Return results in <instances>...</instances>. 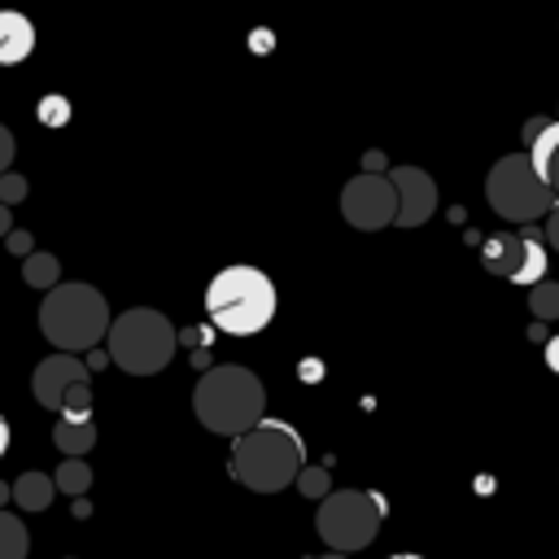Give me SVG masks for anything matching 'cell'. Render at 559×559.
I'll list each match as a JSON object with an SVG mask.
<instances>
[{"label": "cell", "instance_id": "obj_1", "mask_svg": "<svg viewBox=\"0 0 559 559\" xmlns=\"http://www.w3.org/2000/svg\"><path fill=\"white\" fill-rule=\"evenodd\" d=\"M306 467V441L293 424L284 419H262L258 428H249L245 437L231 441L227 454V472L253 489V493H280L288 489Z\"/></svg>", "mask_w": 559, "mask_h": 559}, {"label": "cell", "instance_id": "obj_2", "mask_svg": "<svg viewBox=\"0 0 559 559\" xmlns=\"http://www.w3.org/2000/svg\"><path fill=\"white\" fill-rule=\"evenodd\" d=\"M192 411L201 428L236 441L266 419V389L249 367H210L192 389Z\"/></svg>", "mask_w": 559, "mask_h": 559}, {"label": "cell", "instance_id": "obj_3", "mask_svg": "<svg viewBox=\"0 0 559 559\" xmlns=\"http://www.w3.org/2000/svg\"><path fill=\"white\" fill-rule=\"evenodd\" d=\"M275 284L258 266H223L205 288V314L227 336H253L275 319Z\"/></svg>", "mask_w": 559, "mask_h": 559}, {"label": "cell", "instance_id": "obj_4", "mask_svg": "<svg viewBox=\"0 0 559 559\" xmlns=\"http://www.w3.org/2000/svg\"><path fill=\"white\" fill-rule=\"evenodd\" d=\"M109 323H114L109 301L92 284H57L39 301V332L57 354L79 358V349H92L96 341L109 336Z\"/></svg>", "mask_w": 559, "mask_h": 559}, {"label": "cell", "instance_id": "obj_5", "mask_svg": "<svg viewBox=\"0 0 559 559\" xmlns=\"http://www.w3.org/2000/svg\"><path fill=\"white\" fill-rule=\"evenodd\" d=\"M109 362H118L122 371L131 376H153L162 371L170 358H175V345H179V332L175 323L153 310V306H135V310H122L114 323H109Z\"/></svg>", "mask_w": 559, "mask_h": 559}, {"label": "cell", "instance_id": "obj_6", "mask_svg": "<svg viewBox=\"0 0 559 559\" xmlns=\"http://www.w3.org/2000/svg\"><path fill=\"white\" fill-rule=\"evenodd\" d=\"M389 515V502L376 489H336L319 502V537L332 546V555H354L376 542L380 524Z\"/></svg>", "mask_w": 559, "mask_h": 559}, {"label": "cell", "instance_id": "obj_7", "mask_svg": "<svg viewBox=\"0 0 559 559\" xmlns=\"http://www.w3.org/2000/svg\"><path fill=\"white\" fill-rule=\"evenodd\" d=\"M485 197L489 205L507 218V223H533V218H546L559 201L555 192L546 188V179L533 170L528 153H507L489 166L485 175Z\"/></svg>", "mask_w": 559, "mask_h": 559}, {"label": "cell", "instance_id": "obj_8", "mask_svg": "<svg viewBox=\"0 0 559 559\" xmlns=\"http://www.w3.org/2000/svg\"><path fill=\"white\" fill-rule=\"evenodd\" d=\"M341 214L349 227L358 231H380L389 223H397V192L389 183V175H354L341 188Z\"/></svg>", "mask_w": 559, "mask_h": 559}, {"label": "cell", "instance_id": "obj_9", "mask_svg": "<svg viewBox=\"0 0 559 559\" xmlns=\"http://www.w3.org/2000/svg\"><path fill=\"white\" fill-rule=\"evenodd\" d=\"M480 262L493 275H502L507 284H528L533 288V284L546 280V249L533 236H511V231L489 236L485 249H480Z\"/></svg>", "mask_w": 559, "mask_h": 559}, {"label": "cell", "instance_id": "obj_10", "mask_svg": "<svg viewBox=\"0 0 559 559\" xmlns=\"http://www.w3.org/2000/svg\"><path fill=\"white\" fill-rule=\"evenodd\" d=\"M83 384H92V376H87V362L74 358V354H48V358L35 367V376H31L35 402H39L44 411H57V415H61L66 397H70L74 389H83Z\"/></svg>", "mask_w": 559, "mask_h": 559}, {"label": "cell", "instance_id": "obj_11", "mask_svg": "<svg viewBox=\"0 0 559 559\" xmlns=\"http://www.w3.org/2000/svg\"><path fill=\"white\" fill-rule=\"evenodd\" d=\"M389 183L397 192V227H419L432 218L437 210V183L428 170L419 166H393L389 170Z\"/></svg>", "mask_w": 559, "mask_h": 559}, {"label": "cell", "instance_id": "obj_12", "mask_svg": "<svg viewBox=\"0 0 559 559\" xmlns=\"http://www.w3.org/2000/svg\"><path fill=\"white\" fill-rule=\"evenodd\" d=\"M35 52V26L26 13L0 9V66H17Z\"/></svg>", "mask_w": 559, "mask_h": 559}, {"label": "cell", "instance_id": "obj_13", "mask_svg": "<svg viewBox=\"0 0 559 559\" xmlns=\"http://www.w3.org/2000/svg\"><path fill=\"white\" fill-rule=\"evenodd\" d=\"M52 441H57V450L66 454V459H79V454H87L92 445H96V424L92 419H57L52 424Z\"/></svg>", "mask_w": 559, "mask_h": 559}, {"label": "cell", "instance_id": "obj_14", "mask_svg": "<svg viewBox=\"0 0 559 559\" xmlns=\"http://www.w3.org/2000/svg\"><path fill=\"white\" fill-rule=\"evenodd\" d=\"M52 493H57V485H52V476H44V472H22V476L13 480V502H17L22 511H44V507H52Z\"/></svg>", "mask_w": 559, "mask_h": 559}, {"label": "cell", "instance_id": "obj_15", "mask_svg": "<svg viewBox=\"0 0 559 559\" xmlns=\"http://www.w3.org/2000/svg\"><path fill=\"white\" fill-rule=\"evenodd\" d=\"M22 280H26L31 288L52 293V288L61 284V262H57L52 253H31V258L22 262Z\"/></svg>", "mask_w": 559, "mask_h": 559}, {"label": "cell", "instance_id": "obj_16", "mask_svg": "<svg viewBox=\"0 0 559 559\" xmlns=\"http://www.w3.org/2000/svg\"><path fill=\"white\" fill-rule=\"evenodd\" d=\"M26 550H31L26 524L13 511H0V559H26Z\"/></svg>", "mask_w": 559, "mask_h": 559}, {"label": "cell", "instance_id": "obj_17", "mask_svg": "<svg viewBox=\"0 0 559 559\" xmlns=\"http://www.w3.org/2000/svg\"><path fill=\"white\" fill-rule=\"evenodd\" d=\"M52 485H57V493L79 498V493H87V485H92V467H87L83 459H61V467L52 472Z\"/></svg>", "mask_w": 559, "mask_h": 559}, {"label": "cell", "instance_id": "obj_18", "mask_svg": "<svg viewBox=\"0 0 559 559\" xmlns=\"http://www.w3.org/2000/svg\"><path fill=\"white\" fill-rule=\"evenodd\" d=\"M555 148H559V118H546V127H542V131L533 135V144H528V162H533L537 175H546Z\"/></svg>", "mask_w": 559, "mask_h": 559}, {"label": "cell", "instance_id": "obj_19", "mask_svg": "<svg viewBox=\"0 0 559 559\" xmlns=\"http://www.w3.org/2000/svg\"><path fill=\"white\" fill-rule=\"evenodd\" d=\"M528 310H533L542 323L559 319V280H542V284H533V288H528Z\"/></svg>", "mask_w": 559, "mask_h": 559}, {"label": "cell", "instance_id": "obj_20", "mask_svg": "<svg viewBox=\"0 0 559 559\" xmlns=\"http://www.w3.org/2000/svg\"><path fill=\"white\" fill-rule=\"evenodd\" d=\"M35 118H39L44 127H66V122H70V100L52 92V96H44V100H39V109H35Z\"/></svg>", "mask_w": 559, "mask_h": 559}, {"label": "cell", "instance_id": "obj_21", "mask_svg": "<svg viewBox=\"0 0 559 559\" xmlns=\"http://www.w3.org/2000/svg\"><path fill=\"white\" fill-rule=\"evenodd\" d=\"M297 485H301V493L306 498H328V472L323 467H301V476H297Z\"/></svg>", "mask_w": 559, "mask_h": 559}, {"label": "cell", "instance_id": "obj_22", "mask_svg": "<svg viewBox=\"0 0 559 559\" xmlns=\"http://www.w3.org/2000/svg\"><path fill=\"white\" fill-rule=\"evenodd\" d=\"M31 192V183H26V175H17V170H9V175H0V205H17L22 197Z\"/></svg>", "mask_w": 559, "mask_h": 559}, {"label": "cell", "instance_id": "obj_23", "mask_svg": "<svg viewBox=\"0 0 559 559\" xmlns=\"http://www.w3.org/2000/svg\"><path fill=\"white\" fill-rule=\"evenodd\" d=\"M4 240H9V253H22V258H31V253H35V249H31V245H35V240H31V231H9Z\"/></svg>", "mask_w": 559, "mask_h": 559}, {"label": "cell", "instance_id": "obj_24", "mask_svg": "<svg viewBox=\"0 0 559 559\" xmlns=\"http://www.w3.org/2000/svg\"><path fill=\"white\" fill-rule=\"evenodd\" d=\"M9 162H13V131L0 122V175H9Z\"/></svg>", "mask_w": 559, "mask_h": 559}, {"label": "cell", "instance_id": "obj_25", "mask_svg": "<svg viewBox=\"0 0 559 559\" xmlns=\"http://www.w3.org/2000/svg\"><path fill=\"white\" fill-rule=\"evenodd\" d=\"M542 179H546V188H550V192H555V201H559V148H555V157H550V166H546V175H542Z\"/></svg>", "mask_w": 559, "mask_h": 559}, {"label": "cell", "instance_id": "obj_26", "mask_svg": "<svg viewBox=\"0 0 559 559\" xmlns=\"http://www.w3.org/2000/svg\"><path fill=\"white\" fill-rule=\"evenodd\" d=\"M546 245H555V249H559V205L546 214Z\"/></svg>", "mask_w": 559, "mask_h": 559}, {"label": "cell", "instance_id": "obj_27", "mask_svg": "<svg viewBox=\"0 0 559 559\" xmlns=\"http://www.w3.org/2000/svg\"><path fill=\"white\" fill-rule=\"evenodd\" d=\"M546 367L559 376V336H550V341H546Z\"/></svg>", "mask_w": 559, "mask_h": 559}, {"label": "cell", "instance_id": "obj_28", "mask_svg": "<svg viewBox=\"0 0 559 559\" xmlns=\"http://www.w3.org/2000/svg\"><path fill=\"white\" fill-rule=\"evenodd\" d=\"M542 127H546V118H528V122H524V144H533V135H537Z\"/></svg>", "mask_w": 559, "mask_h": 559}, {"label": "cell", "instance_id": "obj_29", "mask_svg": "<svg viewBox=\"0 0 559 559\" xmlns=\"http://www.w3.org/2000/svg\"><path fill=\"white\" fill-rule=\"evenodd\" d=\"M13 231V214H9V205H0V236H9Z\"/></svg>", "mask_w": 559, "mask_h": 559}, {"label": "cell", "instance_id": "obj_30", "mask_svg": "<svg viewBox=\"0 0 559 559\" xmlns=\"http://www.w3.org/2000/svg\"><path fill=\"white\" fill-rule=\"evenodd\" d=\"M4 450H9V424H4V415H0V459H4Z\"/></svg>", "mask_w": 559, "mask_h": 559}, {"label": "cell", "instance_id": "obj_31", "mask_svg": "<svg viewBox=\"0 0 559 559\" xmlns=\"http://www.w3.org/2000/svg\"><path fill=\"white\" fill-rule=\"evenodd\" d=\"M9 498H13V485H4V480H0V511H4V502H9Z\"/></svg>", "mask_w": 559, "mask_h": 559}, {"label": "cell", "instance_id": "obj_32", "mask_svg": "<svg viewBox=\"0 0 559 559\" xmlns=\"http://www.w3.org/2000/svg\"><path fill=\"white\" fill-rule=\"evenodd\" d=\"M319 559H349V555H332V550H328V555H319Z\"/></svg>", "mask_w": 559, "mask_h": 559}, {"label": "cell", "instance_id": "obj_33", "mask_svg": "<svg viewBox=\"0 0 559 559\" xmlns=\"http://www.w3.org/2000/svg\"><path fill=\"white\" fill-rule=\"evenodd\" d=\"M389 559H424V555H389Z\"/></svg>", "mask_w": 559, "mask_h": 559}]
</instances>
